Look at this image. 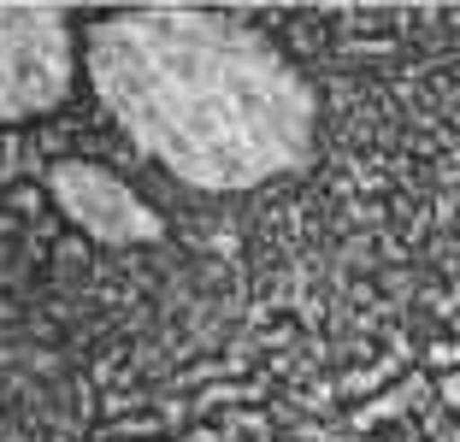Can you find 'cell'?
I'll return each instance as SVG.
<instances>
[{
  "label": "cell",
  "instance_id": "1",
  "mask_svg": "<svg viewBox=\"0 0 460 442\" xmlns=\"http://www.w3.org/2000/svg\"><path fill=\"white\" fill-rule=\"evenodd\" d=\"M83 59L119 130L177 183L243 195L313 160L319 94L266 30L236 13H112L89 24Z\"/></svg>",
  "mask_w": 460,
  "mask_h": 442
},
{
  "label": "cell",
  "instance_id": "2",
  "mask_svg": "<svg viewBox=\"0 0 460 442\" xmlns=\"http://www.w3.org/2000/svg\"><path fill=\"white\" fill-rule=\"evenodd\" d=\"M77 77V41L59 6H0V124L54 112Z\"/></svg>",
  "mask_w": 460,
  "mask_h": 442
},
{
  "label": "cell",
  "instance_id": "3",
  "mask_svg": "<svg viewBox=\"0 0 460 442\" xmlns=\"http://www.w3.org/2000/svg\"><path fill=\"white\" fill-rule=\"evenodd\" d=\"M48 195L59 201V213L83 230V236L107 242V248H142V242L165 236V218L154 213L119 172L95 160H59L48 165Z\"/></svg>",
  "mask_w": 460,
  "mask_h": 442
},
{
  "label": "cell",
  "instance_id": "4",
  "mask_svg": "<svg viewBox=\"0 0 460 442\" xmlns=\"http://www.w3.org/2000/svg\"><path fill=\"white\" fill-rule=\"evenodd\" d=\"M0 236H6V213H0Z\"/></svg>",
  "mask_w": 460,
  "mask_h": 442
}]
</instances>
